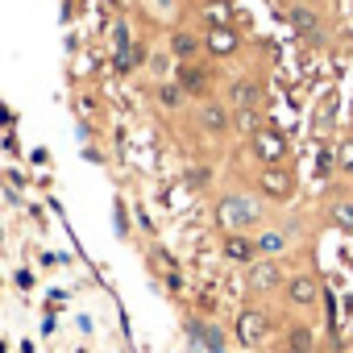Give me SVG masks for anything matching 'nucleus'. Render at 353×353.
I'll use <instances>...</instances> for the list:
<instances>
[{
	"label": "nucleus",
	"instance_id": "1",
	"mask_svg": "<svg viewBox=\"0 0 353 353\" xmlns=\"http://www.w3.org/2000/svg\"><path fill=\"white\" fill-rule=\"evenodd\" d=\"M216 225L225 233H258L266 225V200L258 192H245V188H229L216 196Z\"/></svg>",
	"mask_w": 353,
	"mask_h": 353
},
{
	"label": "nucleus",
	"instance_id": "14",
	"mask_svg": "<svg viewBox=\"0 0 353 353\" xmlns=\"http://www.w3.org/2000/svg\"><path fill=\"white\" fill-rule=\"evenodd\" d=\"M233 0H200V13H204V30L208 26H233Z\"/></svg>",
	"mask_w": 353,
	"mask_h": 353
},
{
	"label": "nucleus",
	"instance_id": "4",
	"mask_svg": "<svg viewBox=\"0 0 353 353\" xmlns=\"http://www.w3.org/2000/svg\"><path fill=\"white\" fill-rule=\"evenodd\" d=\"M192 117H196V129L208 133V137H225V133L233 129V108H229L221 96L196 100V104H192Z\"/></svg>",
	"mask_w": 353,
	"mask_h": 353
},
{
	"label": "nucleus",
	"instance_id": "8",
	"mask_svg": "<svg viewBox=\"0 0 353 353\" xmlns=\"http://www.w3.org/2000/svg\"><path fill=\"white\" fill-rule=\"evenodd\" d=\"M287 274H283V262L279 258H254L250 262V291L254 295H274L283 291Z\"/></svg>",
	"mask_w": 353,
	"mask_h": 353
},
{
	"label": "nucleus",
	"instance_id": "12",
	"mask_svg": "<svg viewBox=\"0 0 353 353\" xmlns=\"http://www.w3.org/2000/svg\"><path fill=\"white\" fill-rule=\"evenodd\" d=\"M287 250H291L287 225H262V229L254 233V254H258V258H283Z\"/></svg>",
	"mask_w": 353,
	"mask_h": 353
},
{
	"label": "nucleus",
	"instance_id": "19",
	"mask_svg": "<svg viewBox=\"0 0 353 353\" xmlns=\"http://www.w3.org/2000/svg\"><path fill=\"white\" fill-rule=\"evenodd\" d=\"M262 121H266V112H262V108H233V129H237V133H245V137H250Z\"/></svg>",
	"mask_w": 353,
	"mask_h": 353
},
{
	"label": "nucleus",
	"instance_id": "2",
	"mask_svg": "<svg viewBox=\"0 0 353 353\" xmlns=\"http://www.w3.org/2000/svg\"><path fill=\"white\" fill-rule=\"evenodd\" d=\"M245 150H250V158L258 162V166H270V162H287V154H291V145H287V133L266 117L250 137H245Z\"/></svg>",
	"mask_w": 353,
	"mask_h": 353
},
{
	"label": "nucleus",
	"instance_id": "13",
	"mask_svg": "<svg viewBox=\"0 0 353 353\" xmlns=\"http://www.w3.org/2000/svg\"><path fill=\"white\" fill-rule=\"evenodd\" d=\"M221 254H225L229 262H241V266H250V262L258 258V254H254V237H250V233H225Z\"/></svg>",
	"mask_w": 353,
	"mask_h": 353
},
{
	"label": "nucleus",
	"instance_id": "9",
	"mask_svg": "<svg viewBox=\"0 0 353 353\" xmlns=\"http://www.w3.org/2000/svg\"><path fill=\"white\" fill-rule=\"evenodd\" d=\"M225 104L229 108H262L266 112V88L258 79H250V75H237L225 88Z\"/></svg>",
	"mask_w": 353,
	"mask_h": 353
},
{
	"label": "nucleus",
	"instance_id": "20",
	"mask_svg": "<svg viewBox=\"0 0 353 353\" xmlns=\"http://www.w3.org/2000/svg\"><path fill=\"white\" fill-rule=\"evenodd\" d=\"M336 170L353 179V133H349V137H341V145H336Z\"/></svg>",
	"mask_w": 353,
	"mask_h": 353
},
{
	"label": "nucleus",
	"instance_id": "16",
	"mask_svg": "<svg viewBox=\"0 0 353 353\" xmlns=\"http://www.w3.org/2000/svg\"><path fill=\"white\" fill-rule=\"evenodd\" d=\"M312 349H316V332L307 324L287 328V353H312Z\"/></svg>",
	"mask_w": 353,
	"mask_h": 353
},
{
	"label": "nucleus",
	"instance_id": "10",
	"mask_svg": "<svg viewBox=\"0 0 353 353\" xmlns=\"http://www.w3.org/2000/svg\"><path fill=\"white\" fill-rule=\"evenodd\" d=\"M279 295L287 299V307L307 312V307H316V303H320V283H316L312 274H287V283H283V291H279Z\"/></svg>",
	"mask_w": 353,
	"mask_h": 353
},
{
	"label": "nucleus",
	"instance_id": "11",
	"mask_svg": "<svg viewBox=\"0 0 353 353\" xmlns=\"http://www.w3.org/2000/svg\"><path fill=\"white\" fill-rule=\"evenodd\" d=\"M166 50H170V59H174V63H200V54H204V34H200V30L179 26V30H170Z\"/></svg>",
	"mask_w": 353,
	"mask_h": 353
},
{
	"label": "nucleus",
	"instance_id": "3",
	"mask_svg": "<svg viewBox=\"0 0 353 353\" xmlns=\"http://www.w3.org/2000/svg\"><path fill=\"white\" fill-rule=\"evenodd\" d=\"M254 192L266 200V204H287L295 196V170L287 162H270V166H258L254 170Z\"/></svg>",
	"mask_w": 353,
	"mask_h": 353
},
{
	"label": "nucleus",
	"instance_id": "6",
	"mask_svg": "<svg viewBox=\"0 0 353 353\" xmlns=\"http://www.w3.org/2000/svg\"><path fill=\"white\" fill-rule=\"evenodd\" d=\"M174 83L188 92V100H208L212 88H216V71L208 63H179L174 71Z\"/></svg>",
	"mask_w": 353,
	"mask_h": 353
},
{
	"label": "nucleus",
	"instance_id": "18",
	"mask_svg": "<svg viewBox=\"0 0 353 353\" xmlns=\"http://www.w3.org/2000/svg\"><path fill=\"white\" fill-rule=\"evenodd\" d=\"M291 26L307 38V34H316V30H320V17H316V9H312V5H291Z\"/></svg>",
	"mask_w": 353,
	"mask_h": 353
},
{
	"label": "nucleus",
	"instance_id": "17",
	"mask_svg": "<svg viewBox=\"0 0 353 353\" xmlns=\"http://www.w3.org/2000/svg\"><path fill=\"white\" fill-rule=\"evenodd\" d=\"M328 221H332V229L353 233V200H349V196H345V200H332V204H328Z\"/></svg>",
	"mask_w": 353,
	"mask_h": 353
},
{
	"label": "nucleus",
	"instance_id": "5",
	"mask_svg": "<svg viewBox=\"0 0 353 353\" xmlns=\"http://www.w3.org/2000/svg\"><path fill=\"white\" fill-rule=\"evenodd\" d=\"M270 328H274V320H270L262 307H245V312L237 316V324H233V336H237L245 349H262V345L270 341Z\"/></svg>",
	"mask_w": 353,
	"mask_h": 353
},
{
	"label": "nucleus",
	"instance_id": "7",
	"mask_svg": "<svg viewBox=\"0 0 353 353\" xmlns=\"http://www.w3.org/2000/svg\"><path fill=\"white\" fill-rule=\"evenodd\" d=\"M241 46H245V38H241V30H237V26H208V30H204V54H208V59H216V63L237 59V54H241Z\"/></svg>",
	"mask_w": 353,
	"mask_h": 353
},
{
	"label": "nucleus",
	"instance_id": "22",
	"mask_svg": "<svg viewBox=\"0 0 353 353\" xmlns=\"http://www.w3.org/2000/svg\"><path fill=\"white\" fill-rule=\"evenodd\" d=\"M0 353H5V341H0Z\"/></svg>",
	"mask_w": 353,
	"mask_h": 353
},
{
	"label": "nucleus",
	"instance_id": "15",
	"mask_svg": "<svg viewBox=\"0 0 353 353\" xmlns=\"http://www.w3.org/2000/svg\"><path fill=\"white\" fill-rule=\"evenodd\" d=\"M154 100H158V108H166V112H179L183 104H192L179 83H158V88H154Z\"/></svg>",
	"mask_w": 353,
	"mask_h": 353
},
{
	"label": "nucleus",
	"instance_id": "21",
	"mask_svg": "<svg viewBox=\"0 0 353 353\" xmlns=\"http://www.w3.org/2000/svg\"><path fill=\"white\" fill-rule=\"evenodd\" d=\"M336 117V92H324L320 100V112H316V129H328V121Z\"/></svg>",
	"mask_w": 353,
	"mask_h": 353
}]
</instances>
